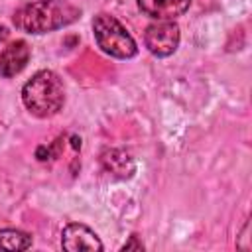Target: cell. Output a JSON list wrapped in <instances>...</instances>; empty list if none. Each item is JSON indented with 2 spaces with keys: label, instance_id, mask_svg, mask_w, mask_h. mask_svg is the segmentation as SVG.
Listing matches in <instances>:
<instances>
[{
  "label": "cell",
  "instance_id": "obj_1",
  "mask_svg": "<svg viewBox=\"0 0 252 252\" xmlns=\"http://www.w3.org/2000/svg\"><path fill=\"white\" fill-rule=\"evenodd\" d=\"M81 18V10L67 0H35L16 10L14 26L26 33H47Z\"/></svg>",
  "mask_w": 252,
  "mask_h": 252
},
{
  "label": "cell",
  "instance_id": "obj_2",
  "mask_svg": "<svg viewBox=\"0 0 252 252\" xmlns=\"http://www.w3.org/2000/svg\"><path fill=\"white\" fill-rule=\"evenodd\" d=\"M22 102L37 118L55 116L65 102V87L61 77L49 69L37 71L22 87Z\"/></svg>",
  "mask_w": 252,
  "mask_h": 252
},
{
  "label": "cell",
  "instance_id": "obj_3",
  "mask_svg": "<svg viewBox=\"0 0 252 252\" xmlns=\"http://www.w3.org/2000/svg\"><path fill=\"white\" fill-rule=\"evenodd\" d=\"M93 33L96 45L110 57L116 59H130L138 53L134 37L128 30L110 14H98L93 20Z\"/></svg>",
  "mask_w": 252,
  "mask_h": 252
},
{
  "label": "cell",
  "instance_id": "obj_4",
  "mask_svg": "<svg viewBox=\"0 0 252 252\" xmlns=\"http://www.w3.org/2000/svg\"><path fill=\"white\" fill-rule=\"evenodd\" d=\"M144 43L156 57H169L179 45V26L173 20H156L144 32Z\"/></svg>",
  "mask_w": 252,
  "mask_h": 252
},
{
  "label": "cell",
  "instance_id": "obj_5",
  "mask_svg": "<svg viewBox=\"0 0 252 252\" xmlns=\"http://www.w3.org/2000/svg\"><path fill=\"white\" fill-rule=\"evenodd\" d=\"M61 246L67 252H81V250H89V252H100L104 246L98 240L96 232L91 230L87 224L81 222H69L63 232H61Z\"/></svg>",
  "mask_w": 252,
  "mask_h": 252
},
{
  "label": "cell",
  "instance_id": "obj_6",
  "mask_svg": "<svg viewBox=\"0 0 252 252\" xmlns=\"http://www.w3.org/2000/svg\"><path fill=\"white\" fill-rule=\"evenodd\" d=\"M30 55H32L30 45L24 39H18L8 47H4L0 53V77L10 79L22 73L30 61Z\"/></svg>",
  "mask_w": 252,
  "mask_h": 252
},
{
  "label": "cell",
  "instance_id": "obj_7",
  "mask_svg": "<svg viewBox=\"0 0 252 252\" xmlns=\"http://www.w3.org/2000/svg\"><path fill=\"white\" fill-rule=\"evenodd\" d=\"M191 0H138V8L154 20H175L183 16Z\"/></svg>",
  "mask_w": 252,
  "mask_h": 252
},
{
  "label": "cell",
  "instance_id": "obj_8",
  "mask_svg": "<svg viewBox=\"0 0 252 252\" xmlns=\"http://www.w3.org/2000/svg\"><path fill=\"white\" fill-rule=\"evenodd\" d=\"M100 163H102L104 171L110 173V175L116 177V179H128V177H132V173L136 171V163H134L132 156H130L128 152L116 150V148L102 152Z\"/></svg>",
  "mask_w": 252,
  "mask_h": 252
},
{
  "label": "cell",
  "instance_id": "obj_9",
  "mask_svg": "<svg viewBox=\"0 0 252 252\" xmlns=\"http://www.w3.org/2000/svg\"><path fill=\"white\" fill-rule=\"evenodd\" d=\"M32 236L24 230L18 228H2L0 230V250H10V252H20L28 250L32 246Z\"/></svg>",
  "mask_w": 252,
  "mask_h": 252
},
{
  "label": "cell",
  "instance_id": "obj_10",
  "mask_svg": "<svg viewBox=\"0 0 252 252\" xmlns=\"http://www.w3.org/2000/svg\"><path fill=\"white\" fill-rule=\"evenodd\" d=\"M120 250H124V252H126V250H140V252H142V250H144V244L138 240V236H130V240H128Z\"/></svg>",
  "mask_w": 252,
  "mask_h": 252
},
{
  "label": "cell",
  "instance_id": "obj_11",
  "mask_svg": "<svg viewBox=\"0 0 252 252\" xmlns=\"http://www.w3.org/2000/svg\"><path fill=\"white\" fill-rule=\"evenodd\" d=\"M51 148H47V146H39L37 150H35V158L39 159V161H47V159H51Z\"/></svg>",
  "mask_w": 252,
  "mask_h": 252
},
{
  "label": "cell",
  "instance_id": "obj_12",
  "mask_svg": "<svg viewBox=\"0 0 252 252\" xmlns=\"http://www.w3.org/2000/svg\"><path fill=\"white\" fill-rule=\"evenodd\" d=\"M8 37V28L6 26H0V41H4Z\"/></svg>",
  "mask_w": 252,
  "mask_h": 252
},
{
  "label": "cell",
  "instance_id": "obj_13",
  "mask_svg": "<svg viewBox=\"0 0 252 252\" xmlns=\"http://www.w3.org/2000/svg\"><path fill=\"white\" fill-rule=\"evenodd\" d=\"M71 142H73V148H75V150H79V148H81V138L73 136V138H71Z\"/></svg>",
  "mask_w": 252,
  "mask_h": 252
}]
</instances>
